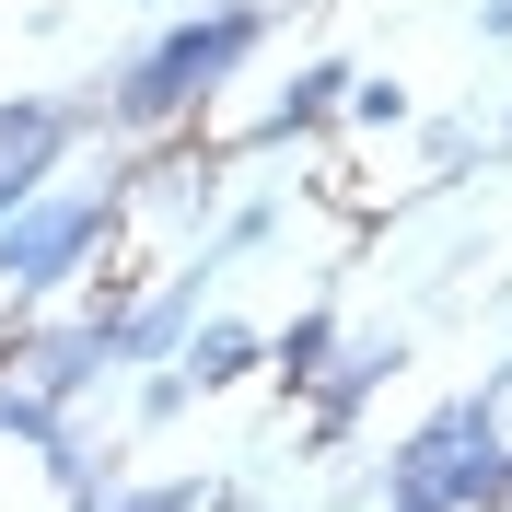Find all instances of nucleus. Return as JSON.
Wrapping results in <instances>:
<instances>
[{
    "label": "nucleus",
    "mask_w": 512,
    "mask_h": 512,
    "mask_svg": "<svg viewBox=\"0 0 512 512\" xmlns=\"http://www.w3.org/2000/svg\"><path fill=\"white\" fill-rule=\"evenodd\" d=\"M489 163H512V94H501V117H489Z\"/></svg>",
    "instance_id": "17"
},
{
    "label": "nucleus",
    "mask_w": 512,
    "mask_h": 512,
    "mask_svg": "<svg viewBox=\"0 0 512 512\" xmlns=\"http://www.w3.org/2000/svg\"><path fill=\"white\" fill-rule=\"evenodd\" d=\"M268 233H280V198H245V210H233L222 233H198V245H222V268H245V256L268 245Z\"/></svg>",
    "instance_id": "14"
},
{
    "label": "nucleus",
    "mask_w": 512,
    "mask_h": 512,
    "mask_svg": "<svg viewBox=\"0 0 512 512\" xmlns=\"http://www.w3.org/2000/svg\"><path fill=\"white\" fill-rule=\"evenodd\" d=\"M350 70H361V59H291V82L268 94V117H256V152L326 140V128H338V105H350Z\"/></svg>",
    "instance_id": "7"
},
{
    "label": "nucleus",
    "mask_w": 512,
    "mask_h": 512,
    "mask_svg": "<svg viewBox=\"0 0 512 512\" xmlns=\"http://www.w3.org/2000/svg\"><path fill=\"white\" fill-rule=\"evenodd\" d=\"M187 396H198V384L175 373V361H140V431H163V419H187Z\"/></svg>",
    "instance_id": "15"
},
{
    "label": "nucleus",
    "mask_w": 512,
    "mask_h": 512,
    "mask_svg": "<svg viewBox=\"0 0 512 512\" xmlns=\"http://www.w3.org/2000/svg\"><path fill=\"white\" fill-rule=\"evenodd\" d=\"M501 384H512V361H501Z\"/></svg>",
    "instance_id": "19"
},
{
    "label": "nucleus",
    "mask_w": 512,
    "mask_h": 512,
    "mask_svg": "<svg viewBox=\"0 0 512 512\" xmlns=\"http://www.w3.org/2000/svg\"><path fill=\"white\" fill-rule=\"evenodd\" d=\"M396 373H408V338H338V361L303 384V454H338Z\"/></svg>",
    "instance_id": "5"
},
{
    "label": "nucleus",
    "mask_w": 512,
    "mask_h": 512,
    "mask_svg": "<svg viewBox=\"0 0 512 512\" xmlns=\"http://www.w3.org/2000/svg\"><path fill=\"white\" fill-rule=\"evenodd\" d=\"M338 338H350V326L326 315V303H303L291 326H268V384H280V396H303V384L338 361Z\"/></svg>",
    "instance_id": "10"
},
{
    "label": "nucleus",
    "mask_w": 512,
    "mask_h": 512,
    "mask_svg": "<svg viewBox=\"0 0 512 512\" xmlns=\"http://www.w3.org/2000/svg\"><path fill=\"white\" fill-rule=\"evenodd\" d=\"M501 431H512V384L489 373V384H466V396H443V408L419 419L408 443H396V454L373 466V489H384V478H443V466H466V454H489Z\"/></svg>",
    "instance_id": "4"
},
{
    "label": "nucleus",
    "mask_w": 512,
    "mask_h": 512,
    "mask_svg": "<svg viewBox=\"0 0 512 512\" xmlns=\"http://www.w3.org/2000/svg\"><path fill=\"white\" fill-rule=\"evenodd\" d=\"M24 454L47 466V489H59V501H70V489H94V478H117V454H105V431H94L82 408H59V419H47Z\"/></svg>",
    "instance_id": "9"
},
{
    "label": "nucleus",
    "mask_w": 512,
    "mask_h": 512,
    "mask_svg": "<svg viewBox=\"0 0 512 512\" xmlns=\"http://www.w3.org/2000/svg\"><path fill=\"white\" fill-rule=\"evenodd\" d=\"M82 128H94L82 94H12V105H0V175H12V187H47Z\"/></svg>",
    "instance_id": "6"
},
{
    "label": "nucleus",
    "mask_w": 512,
    "mask_h": 512,
    "mask_svg": "<svg viewBox=\"0 0 512 512\" xmlns=\"http://www.w3.org/2000/svg\"><path fill=\"white\" fill-rule=\"evenodd\" d=\"M59 512H210V489H198V478H152V489H128V478H94V489H70Z\"/></svg>",
    "instance_id": "11"
},
{
    "label": "nucleus",
    "mask_w": 512,
    "mask_h": 512,
    "mask_svg": "<svg viewBox=\"0 0 512 512\" xmlns=\"http://www.w3.org/2000/svg\"><path fill=\"white\" fill-rule=\"evenodd\" d=\"M82 291H94V280H82ZM117 303H128V291H94L82 315H59V326H24L12 373H24L35 396H47V408H82V396H94V384L117 373V361H105V326H117Z\"/></svg>",
    "instance_id": "3"
},
{
    "label": "nucleus",
    "mask_w": 512,
    "mask_h": 512,
    "mask_svg": "<svg viewBox=\"0 0 512 512\" xmlns=\"http://www.w3.org/2000/svg\"><path fill=\"white\" fill-rule=\"evenodd\" d=\"M419 105H408V82L396 70H350V105H338V128H408Z\"/></svg>",
    "instance_id": "12"
},
{
    "label": "nucleus",
    "mask_w": 512,
    "mask_h": 512,
    "mask_svg": "<svg viewBox=\"0 0 512 512\" xmlns=\"http://www.w3.org/2000/svg\"><path fill=\"white\" fill-rule=\"evenodd\" d=\"M117 222H128V187L117 175H47L35 198H12L0 210V303H59V291H82L94 280V256L117 245Z\"/></svg>",
    "instance_id": "2"
},
{
    "label": "nucleus",
    "mask_w": 512,
    "mask_h": 512,
    "mask_svg": "<svg viewBox=\"0 0 512 512\" xmlns=\"http://www.w3.org/2000/svg\"><path fill=\"white\" fill-rule=\"evenodd\" d=\"M478 35H489V47H512V0H478Z\"/></svg>",
    "instance_id": "16"
},
{
    "label": "nucleus",
    "mask_w": 512,
    "mask_h": 512,
    "mask_svg": "<svg viewBox=\"0 0 512 512\" xmlns=\"http://www.w3.org/2000/svg\"><path fill=\"white\" fill-rule=\"evenodd\" d=\"M140 12H163V0H140Z\"/></svg>",
    "instance_id": "18"
},
{
    "label": "nucleus",
    "mask_w": 512,
    "mask_h": 512,
    "mask_svg": "<svg viewBox=\"0 0 512 512\" xmlns=\"http://www.w3.org/2000/svg\"><path fill=\"white\" fill-rule=\"evenodd\" d=\"M175 373H187L198 396H222V384H256V373H268V326L222 315V303H198V326L175 338Z\"/></svg>",
    "instance_id": "8"
},
{
    "label": "nucleus",
    "mask_w": 512,
    "mask_h": 512,
    "mask_svg": "<svg viewBox=\"0 0 512 512\" xmlns=\"http://www.w3.org/2000/svg\"><path fill=\"white\" fill-rule=\"evenodd\" d=\"M268 24H280L268 0H198V12H163L105 82H82V105H94L105 128H128V140H163V128H187L198 105H222L233 82L256 70Z\"/></svg>",
    "instance_id": "1"
},
{
    "label": "nucleus",
    "mask_w": 512,
    "mask_h": 512,
    "mask_svg": "<svg viewBox=\"0 0 512 512\" xmlns=\"http://www.w3.org/2000/svg\"><path fill=\"white\" fill-rule=\"evenodd\" d=\"M419 152H431V175H466V163H489V128H478V117H431V128H419Z\"/></svg>",
    "instance_id": "13"
}]
</instances>
